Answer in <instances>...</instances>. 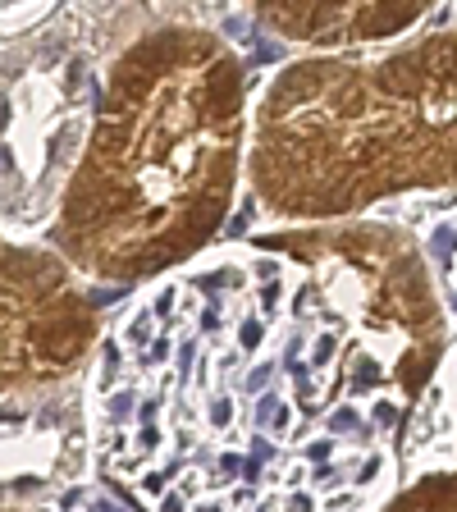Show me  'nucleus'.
<instances>
[{
	"label": "nucleus",
	"mask_w": 457,
	"mask_h": 512,
	"mask_svg": "<svg viewBox=\"0 0 457 512\" xmlns=\"http://www.w3.org/2000/svg\"><path fill=\"white\" fill-rule=\"evenodd\" d=\"M252 83L202 23L165 19L101 74L55 252L87 284H156L206 256L247 188Z\"/></svg>",
	"instance_id": "f03ea898"
},
{
	"label": "nucleus",
	"mask_w": 457,
	"mask_h": 512,
	"mask_svg": "<svg viewBox=\"0 0 457 512\" xmlns=\"http://www.w3.org/2000/svg\"><path fill=\"white\" fill-rule=\"evenodd\" d=\"M384 512H457V467L421 471L384 503Z\"/></svg>",
	"instance_id": "423d86ee"
},
{
	"label": "nucleus",
	"mask_w": 457,
	"mask_h": 512,
	"mask_svg": "<svg viewBox=\"0 0 457 512\" xmlns=\"http://www.w3.org/2000/svg\"><path fill=\"white\" fill-rule=\"evenodd\" d=\"M247 188L302 229L457 192V28L275 69L252 96Z\"/></svg>",
	"instance_id": "7ed1b4c3"
},
{
	"label": "nucleus",
	"mask_w": 457,
	"mask_h": 512,
	"mask_svg": "<svg viewBox=\"0 0 457 512\" xmlns=\"http://www.w3.org/2000/svg\"><path fill=\"white\" fill-rule=\"evenodd\" d=\"M430 380L293 234L211 247L115 316L87 435L142 512H384Z\"/></svg>",
	"instance_id": "f257e3e1"
},
{
	"label": "nucleus",
	"mask_w": 457,
	"mask_h": 512,
	"mask_svg": "<svg viewBox=\"0 0 457 512\" xmlns=\"http://www.w3.org/2000/svg\"><path fill=\"white\" fill-rule=\"evenodd\" d=\"M256 19L307 55L371 51V46L407 42L435 19L430 5H261Z\"/></svg>",
	"instance_id": "39448f33"
},
{
	"label": "nucleus",
	"mask_w": 457,
	"mask_h": 512,
	"mask_svg": "<svg viewBox=\"0 0 457 512\" xmlns=\"http://www.w3.org/2000/svg\"><path fill=\"white\" fill-rule=\"evenodd\" d=\"M101 307L55 247L0 229V403L46 394L92 366Z\"/></svg>",
	"instance_id": "20e7f679"
},
{
	"label": "nucleus",
	"mask_w": 457,
	"mask_h": 512,
	"mask_svg": "<svg viewBox=\"0 0 457 512\" xmlns=\"http://www.w3.org/2000/svg\"><path fill=\"white\" fill-rule=\"evenodd\" d=\"M0 512H14V508H0Z\"/></svg>",
	"instance_id": "0eeeda50"
}]
</instances>
